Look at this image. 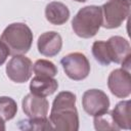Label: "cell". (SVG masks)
<instances>
[{"instance_id":"obj_1","label":"cell","mask_w":131,"mask_h":131,"mask_svg":"<svg viewBox=\"0 0 131 131\" xmlns=\"http://www.w3.org/2000/svg\"><path fill=\"white\" fill-rule=\"evenodd\" d=\"M49 121L53 130L77 131L79 129L76 95L73 92L61 91L55 96L52 102Z\"/></svg>"},{"instance_id":"obj_2","label":"cell","mask_w":131,"mask_h":131,"mask_svg":"<svg viewBox=\"0 0 131 131\" xmlns=\"http://www.w3.org/2000/svg\"><path fill=\"white\" fill-rule=\"evenodd\" d=\"M0 41L7 47L9 54H26L33 43V33L24 23H12L3 31Z\"/></svg>"},{"instance_id":"obj_3","label":"cell","mask_w":131,"mask_h":131,"mask_svg":"<svg viewBox=\"0 0 131 131\" xmlns=\"http://www.w3.org/2000/svg\"><path fill=\"white\" fill-rule=\"evenodd\" d=\"M102 25L101 7L88 5L81 8L72 20L74 33L84 39L94 37Z\"/></svg>"},{"instance_id":"obj_4","label":"cell","mask_w":131,"mask_h":131,"mask_svg":"<svg viewBox=\"0 0 131 131\" xmlns=\"http://www.w3.org/2000/svg\"><path fill=\"white\" fill-rule=\"evenodd\" d=\"M101 7L102 25L105 29L119 28L129 16L130 2L125 0H110Z\"/></svg>"},{"instance_id":"obj_5","label":"cell","mask_w":131,"mask_h":131,"mask_svg":"<svg viewBox=\"0 0 131 131\" xmlns=\"http://www.w3.org/2000/svg\"><path fill=\"white\" fill-rule=\"evenodd\" d=\"M60 63L66 75L74 81L84 80L90 73V62L86 55L81 52H72L64 55Z\"/></svg>"},{"instance_id":"obj_6","label":"cell","mask_w":131,"mask_h":131,"mask_svg":"<svg viewBox=\"0 0 131 131\" xmlns=\"http://www.w3.org/2000/svg\"><path fill=\"white\" fill-rule=\"evenodd\" d=\"M5 71L7 77L12 82L25 83L32 76L33 63L29 57L25 56V54L12 55L6 64Z\"/></svg>"},{"instance_id":"obj_7","label":"cell","mask_w":131,"mask_h":131,"mask_svg":"<svg viewBox=\"0 0 131 131\" xmlns=\"http://www.w3.org/2000/svg\"><path fill=\"white\" fill-rule=\"evenodd\" d=\"M82 106L84 111L92 116H99L110 108L108 96L100 89H89L83 93Z\"/></svg>"},{"instance_id":"obj_8","label":"cell","mask_w":131,"mask_h":131,"mask_svg":"<svg viewBox=\"0 0 131 131\" xmlns=\"http://www.w3.org/2000/svg\"><path fill=\"white\" fill-rule=\"evenodd\" d=\"M107 86L112 94L118 98H126L131 93L130 71L123 68L112 71L107 78Z\"/></svg>"},{"instance_id":"obj_9","label":"cell","mask_w":131,"mask_h":131,"mask_svg":"<svg viewBox=\"0 0 131 131\" xmlns=\"http://www.w3.org/2000/svg\"><path fill=\"white\" fill-rule=\"evenodd\" d=\"M21 106L25 115L30 119L46 118L49 111L48 100L43 96L33 93H29L23 98Z\"/></svg>"},{"instance_id":"obj_10","label":"cell","mask_w":131,"mask_h":131,"mask_svg":"<svg viewBox=\"0 0 131 131\" xmlns=\"http://www.w3.org/2000/svg\"><path fill=\"white\" fill-rule=\"evenodd\" d=\"M38 51L48 57H53L57 55L62 47L61 36L54 31H49L41 34L37 41Z\"/></svg>"},{"instance_id":"obj_11","label":"cell","mask_w":131,"mask_h":131,"mask_svg":"<svg viewBox=\"0 0 131 131\" xmlns=\"http://www.w3.org/2000/svg\"><path fill=\"white\" fill-rule=\"evenodd\" d=\"M111 62L122 63L126 58L130 57V44L121 36H113L105 41Z\"/></svg>"},{"instance_id":"obj_12","label":"cell","mask_w":131,"mask_h":131,"mask_svg":"<svg viewBox=\"0 0 131 131\" xmlns=\"http://www.w3.org/2000/svg\"><path fill=\"white\" fill-rule=\"evenodd\" d=\"M58 88L57 81L52 77L35 76L30 83L31 93L38 96H49L53 94Z\"/></svg>"},{"instance_id":"obj_13","label":"cell","mask_w":131,"mask_h":131,"mask_svg":"<svg viewBox=\"0 0 131 131\" xmlns=\"http://www.w3.org/2000/svg\"><path fill=\"white\" fill-rule=\"evenodd\" d=\"M45 17L50 24L60 26L70 18V10L66 4L58 1H52L45 7Z\"/></svg>"},{"instance_id":"obj_14","label":"cell","mask_w":131,"mask_h":131,"mask_svg":"<svg viewBox=\"0 0 131 131\" xmlns=\"http://www.w3.org/2000/svg\"><path fill=\"white\" fill-rule=\"evenodd\" d=\"M111 115L119 130L130 129V100H123L118 102L114 110L111 112Z\"/></svg>"},{"instance_id":"obj_15","label":"cell","mask_w":131,"mask_h":131,"mask_svg":"<svg viewBox=\"0 0 131 131\" xmlns=\"http://www.w3.org/2000/svg\"><path fill=\"white\" fill-rule=\"evenodd\" d=\"M17 112L15 100L8 96H0V120L3 122L13 119Z\"/></svg>"},{"instance_id":"obj_16","label":"cell","mask_w":131,"mask_h":131,"mask_svg":"<svg viewBox=\"0 0 131 131\" xmlns=\"http://www.w3.org/2000/svg\"><path fill=\"white\" fill-rule=\"evenodd\" d=\"M33 72L36 76L44 77H55L57 75L56 66L47 59H38L33 66Z\"/></svg>"},{"instance_id":"obj_17","label":"cell","mask_w":131,"mask_h":131,"mask_svg":"<svg viewBox=\"0 0 131 131\" xmlns=\"http://www.w3.org/2000/svg\"><path fill=\"white\" fill-rule=\"evenodd\" d=\"M18 127L25 130H53L49 119L46 118H36L18 122Z\"/></svg>"},{"instance_id":"obj_18","label":"cell","mask_w":131,"mask_h":131,"mask_svg":"<svg viewBox=\"0 0 131 131\" xmlns=\"http://www.w3.org/2000/svg\"><path fill=\"white\" fill-rule=\"evenodd\" d=\"M92 54L97 62L102 66H108L111 63L107 47L105 41H95L92 44Z\"/></svg>"},{"instance_id":"obj_19","label":"cell","mask_w":131,"mask_h":131,"mask_svg":"<svg viewBox=\"0 0 131 131\" xmlns=\"http://www.w3.org/2000/svg\"><path fill=\"white\" fill-rule=\"evenodd\" d=\"M93 123L96 130H119L112 118L111 113L108 112H105L99 116H95Z\"/></svg>"},{"instance_id":"obj_20","label":"cell","mask_w":131,"mask_h":131,"mask_svg":"<svg viewBox=\"0 0 131 131\" xmlns=\"http://www.w3.org/2000/svg\"><path fill=\"white\" fill-rule=\"evenodd\" d=\"M8 55H9V51L7 47L0 41V66H2L6 61Z\"/></svg>"},{"instance_id":"obj_21","label":"cell","mask_w":131,"mask_h":131,"mask_svg":"<svg viewBox=\"0 0 131 131\" xmlns=\"http://www.w3.org/2000/svg\"><path fill=\"white\" fill-rule=\"evenodd\" d=\"M3 130H5V122L0 120V131H3Z\"/></svg>"},{"instance_id":"obj_22","label":"cell","mask_w":131,"mask_h":131,"mask_svg":"<svg viewBox=\"0 0 131 131\" xmlns=\"http://www.w3.org/2000/svg\"><path fill=\"white\" fill-rule=\"evenodd\" d=\"M74 1H76V2H86L87 0H74Z\"/></svg>"},{"instance_id":"obj_23","label":"cell","mask_w":131,"mask_h":131,"mask_svg":"<svg viewBox=\"0 0 131 131\" xmlns=\"http://www.w3.org/2000/svg\"><path fill=\"white\" fill-rule=\"evenodd\" d=\"M125 1H129V2H130V0H125Z\"/></svg>"}]
</instances>
